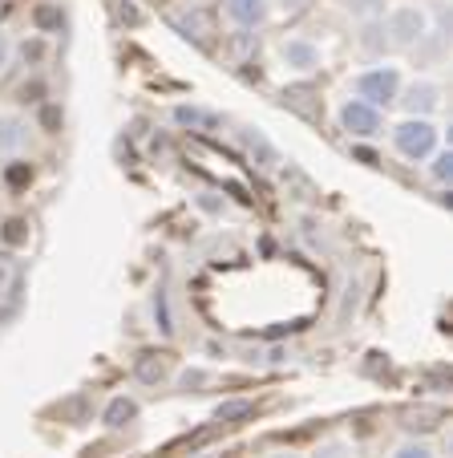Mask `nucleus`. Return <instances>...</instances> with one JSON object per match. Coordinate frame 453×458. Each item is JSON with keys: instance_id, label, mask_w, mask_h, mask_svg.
Segmentation results:
<instances>
[{"instance_id": "1", "label": "nucleus", "mask_w": 453, "mask_h": 458, "mask_svg": "<svg viewBox=\"0 0 453 458\" xmlns=\"http://www.w3.org/2000/svg\"><path fill=\"white\" fill-rule=\"evenodd\" d=\"M393 142L397 150H401L405 158H413V163H421V158H429L437 150V126L425 118H409L401 122V126L393 130Z\"/></svg>"}, {"instance_id": "2", "label": "nucleus", "mask_w": 453, "mask_h": 458, "mask_svg": "<svg viewBox=\"0 0 453 458\" xmlns=\"http://www.w3.org/2000/svg\"><path fill=\"white\" fill-rule=\"evenodd\" d=\"M397 94H401V78H397V70H368V73H360L357 78V98L360 102H368V106H393L397 102Z\"/></svg>"}, {"instance_id": "3", "label": "nucleus", "mask_w": 453, "mask_h": 458, "mask_svg": "<svg viewBox=\"0 0 453 458\" xmlns=\"http://www.w3.org/2000/svg\"><path fill=\"white\" fill-rule=\"evenodd\" d=\"M389 41H397V45H417L421 37L429 33V21H425V13L421 9H413V4H405V9H397L393 17H389Z\"/></svg>"}, {"instance_id": "4", "label": "nucleus", "mask_w": 453, "mask_h": 458, "mask_svg": "<svg viewBox=\"0 0 453 458\" xmlns=\"http://www.w3.org/2000/svg\"><path fill=\"white\" fill-rule=\"evenodd\" d=\"M340 126L348 130L352 139H373V134H381V110L360 102V98H352V102L340 110Z\"/></svg>"}, {"instance_id": "5", "label": "nucleus", "mask_w": 453, "mask_h": 458, "mask_svg": "<svg viewBox=\"0 0 453 458\" xmlns=\"http://www.w3.org/2000/svg\"><path fill=\"white\" fill-rule=\"evenodd\" d=\"M397 102H401L413 118H425V114H433L437 106H441V89H437L433 81H413V86L405 89V98H397Z\"/></svg>"}, {"instance_id": "6", "label": "nucleus", "mask_w": 453, "mask_h": 458, "mask_svg": "<svg viewBox=\"0 0 453 458\" xmlns=\"http://www.w3.org/2000/svg\"><path fill=\"white\" fill-rule=\"evenodd\" d=\"M227 13H231L235 25L256 29L267 21V0H227Z\"/></svg>"}, {"instance_id": "7", "label": "nucleus", "mask_w": 453, "mask_h": 458, "mask_svg": "<svg viewBox=\"0 0 453 458\" xmlns=\"http://www.w3.org/2000/svg\"><path fill=\"white\" fill-rule=\"evenodd\" d=\"M29 139V126L25 118H17V114H9V118H0V150H21Z\"/></svg>"}, {"instance_id": "8", "label": "nucleus", "mask_w": 453, "mask_h": 458, "mask_svg": "<svg viewBox=\"0 0 453 458\" xmlns=\"http://www.w3.org/2000/svg\"><path fill=\"white\" fill-rule=\"evenodd\" d=\"M283 57H288V65H296V70H312L320 61V53H316V45H308V41H288L283 45Z\"/></svg>"}, {"instance_id": "9", "label": "nucleus", "mask_w": 453, "mask_h": 458, "mask_svg": "<svg viewBox=\"0 0 453 458\" xmlns=\"http://www.w3.org/2000/svg\"><path fill=\"white\" fill-rule=\"evenodd\" d=\"M138 418V406L130 398H113L110 406H105V426L110 430H122V426H130Z\"/></svg>"}, {"instance_id": "10", "label": "nucleus", "mask_w": 453, "mask_h": 458, "mask_svg": "<svg viewBox=\"0 0 453 458\" xmlns=\"http://www.w3.org/2000/svg\"><path fill=\"white\" fill-rule=\"evenodd\" d=\"M134 373L142 381H158V377H163V357H158V353H142L134 361Z\"/></svg>"}, {"instance_id": "11", "label": "nucleus", "mask_w": 453, "mask_h": 458, "mask_svg": "<svg viewBox=\"0 0 453 458\" xmlns=\"http://www.w3.org/2000/svg\"><path fill=\"white\" fill-rule=\"evenodd\" d=\"M360 45H365L368 53H385V49H389L385 25H365V33H360Z\"/></svg>"}, {"instance_id": "12", "label": "nucleus", "mask_w": 453, "mask_h": 458, "mask_svg": "<svg viewBox=\"0 0 453 458\" xmlns=\"http://www.w3.org/2000/svg\"><path fill=\"white\" fill-rule=\"evenodd\" d=\"M174 122H179V126H211V114L206 110H198V106H179V110H174Z\"/></svg>"}, {"instance_id": "13", "label": "nucleus", "mask_w": 453, "mask_h": 458, "mask_svg": "<svg viewBox=\"0 0 453 458\" xmlns=\"http://www.w3.org/2000/svg\"><path fill=\"white\" fill-rule=\"evenodd\" d=\"M251 410H256V406H251V402H227V406H219V410H214V418H219V422H243V418H251Z\"/></svg>"}, {"instance_id": "14", "label": "nucleus", "mask_w": 453, "mask_h": 458, "mask_svg": "<svg viewBox=\"0 0 453 458\" xmlns=\"http://www.w3.org/2000/svg\"><path fill=\"white\" fill-rule=\"evenodd\" d=\"M155 320H158V329L171 337V333H174V320H171V309H166V293H155Z\"/></svg>"}, {"instance_id": "15", "label": "nucleus", "mask_w": 453, "mask_h": 458, "mask_svg": "<svg viewBox=\"0 0 453 458\" xmlns=\"http://www.w3.org/2000/svg\"><path fill=\"white\" fill-rule=\"evenodd\" d=\"M433 179H437V182H449V179H453V155H449V150L433 155Z\"/></svg>"}, {"instance_id": "16", "label": "nucleus", "mask_w": 453, "mask_h": 458, "mask_svg": "<svg viewBox=\"0 0 453 458\" xmlns=\"http://www.w3.org/2000/svg\"><path fill=\"white\" fill-rule=\"evenodd\" d=\"M13 280H17V259H13V256H0V296L13 288Z\"/></svg>"}, {"instance_id": "17", "label": "nucleus", "mask_w": 453, "mask_h": 458, "mask_svg": "<svg viewBox=\"0 0 453 458\" xmlns=\"http://www.w3.org/2000/svg\"><path fill=\"white\" fill-rule=\"evenodd\" d=\"M393 458H433V450L421 446V442H409V446H401Z\"/></svg>"}, {"instance_id": "18", "label": "nucleus", "mask_w": 453, "mask_h": 458, "mask_svg": "<svg viewBox=\"0 0 453 458\" xmlns=\"http://www.w3.org/2000/svg\"><path fill=\"white\" fill-rule=\"evenodd\" d=\"M37 25L41 29H61V13L57 9H37Z\"/></svg>"}, {"instance_id": "19", "label": "nucleus", "mask_w": 453, "mask_h": 458, "mask_svg": "<svg viewBox=\"0 0 453 458\" xmlns=\"http://www.w3.org/2000/svg\"><path fill=\"white\" fill-rule=\"evenodd\" d=\"M179 386H182V389H198V386H206V373H203V369H187V373L179 377Z\"/></svg>"}, {"instance_id": "20", "label": "nucleus", "mask_w": 453, "mask_h": 458, "mask_svg": "<svg viewBox=\"0 0 453 458\" xmlns=\"http://www.w3.org/2000/svg\"><path fill=\"white\" fill-rule=\"evenodd\" d=\"M4 240L21 243V240H25V224H21V219H9V224H4Z\"/></svg>"}, {"instance_id": "21", "label": "nucleus", "mask_w": 453, "mask_h": 458, "mask_svg": "<svg viewBox=\"0 0 453 458\" xmlns=\"http://www.w3.org/2000/svg\"><path fill=\"white\" fill-rule=\"evenodd\" d=\"M29 174H33V171H29V166H13V171H9V182H25Z\"/></svg>"}, {"instance_id": "22", "label": "nucleus", "mask_w": 453, "mask_h": 458, "mask_svg": "<svg viewBox=\"0 0 453 458\" xmlns=\"http://www.w3.org/2000/svg\"><path fill=\"white\" fill-rule=\"evenodd\" d=\"M9 41H4V33H0V70H4V65H9Z\"/></svg>"}, {"instance_id": "23", "label": "nucleus", "mask_w": 453, "mask_h": 458, "mask_svg": "<svg viewBox=\"0 0 453 458\" xmlns=\"http://www.w3.org/2000/svg\"><path fill=\"white\" fill-rule=\"evenodd\" d=\"M316 458H344V446H324Z\"/></svg>"}, {"instance_id": "24", "label": "nucleus", "mask_w": 453, "mask_h": 458, "mask_svg": "<svg viewBox=\"0 0 453 458\" xmlns=\"http://www.w3.org/2000/svg\"><path fill=\"white\" fill-rule=\"evenodd\" d=\"M280 458H296V454H280Z\"/></svg>"}]
</instances>
